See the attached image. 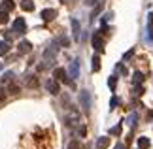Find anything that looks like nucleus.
Masks as SVG:
<instances>
[{
    "label": "nucleus",
    "mask_w": 153,
    "mask_h": 149,
    "mask_svg": "<svg viewBox=\"0 0 153 149\" xmlns=\"http://www.w3.org/2000/svg\"><path fill=\"white\" fill-rule=\"evenodd\" d=\"M79 102H81V108H83L85 113L91 111V93L89 91H81L79 93Z\"/></svg>",
    "instance_id": "obj_1"
},
{
    "label": "nucleus",
    "mask_w": 153,
    "mask_h": 149,
    "mask_svg": "<svg viewBox=\"0 0 153 149\" xmlns=\"http://www.w3.org/2000/svg\"><path fill=\"white\" fill-rule=\"evenodd\" d=\"M11 32H17V34H25L27 32V23L23 17H17V19L13 21V30Z\"/></svg>",
    "instance_id": "obj_2"
},
{
    "label": "nucleus",
    "mask_w": 153,
    "mask_h": 149,
    "mask_svg": "<svg viewBox=\"0 0 153 149\" xmlns=\"http://www.w3.org/2000/svg\"><path fill=\"white\" fill-rule=\"evenodd\" d=\"M53 79H57V81H64V83H70V79L66 77V72H64V68H55V70H53Z\"/></svg>",
    "instance_id": "obj_3"
},
{
    "label": "nucleus",
    "mask_w": 153,
    "mask_h": 149,
    "mask_svg": "<svg viewBox=\"0 0 153 149\" xmlns=\"http://www.w3.org/2000/svg\"><path fill=\"white\" fill-rule=\"evenodd\" d=\"M45 89H48L51 94H59V93H61V87H59V81H57V79H48V83H45Z\"/></svg>",
    "instance_id": "obj_4"
},
{
    "label": "nucleus",
    "mask_w": 153,
    "mask_h": 149,
    "mask_svg": "<svg viewBox=\"0 0 153 149\" xmlns=\"http://www.w3.org/2000/svg\"><path fill=\"white\" fill-rule=\"evenodd\" d=\"M93 47H95L97 51H102V49H104V42H102V36H100L98 32L93 36Z\"/></svg>",
    "instance_id": "obj_5"
},
{
    "label": "nucleus",
    "mask_w": 153,
    "mask_h": 149,
    "mask_svg": "<svg viewBox=\"0 0 153 149\" xmlns=\"http://www.w3.org/2000/svg\"><path fill=\"white\" fill-rule=\"evenodd\" d=\"M55 17H57V11H55V10H49V8H48V10L42 11V19H44V21H53Z\"/></svg>",
    "instance_id": "obj_6"
},
{
    "label": "nucleus",
    "mask_w": 153,
    "mask_h": 149,
    "mask_svg": "<svg viewBox=\"0 0 153 149\" xmlns=\"http://www.w3.org/2000/svg\"><path fill=\"white\" fill-rule=\"evenodd\" d=\"M70 25H72V36H74V40H79V21L72 19Z\"/></svg>",
    "instance_id": "obj_7"
},
{
    "label": "nucleus",
    "mask_w": 153,
    "mask_h": 149,
    "mask_svg": "<svg viewBox=\"0 0 153 149\" xmlns=\"http://www.w3.org/2000/svg\"><path fill=\"white\" fill-rule=\"evenodd\" d=\"M148 40L153 42V13H148Z\"/></svg>",
    "instance_id": "obj_8"
},
{
    "label": "nucleus",
    "mask_w": 153,
    "mask_h": 149,
    "mask_svg": "<svg viewBox=\"0 0 153 149\" xmlns=\"http://www.w3.org/2000/svg\"><path fill=\"white\" fill-rule=\"evenodd\" d=\"M68 72H70V77H78L79 76V62L74 61L72 64H70V70H68Z\"/></svg>",
    "instance_id": "obj_9"
},
{
    "label": "nucleus",
    "mask_w": 153,
    "mask_h": 149,
    "mask_svg": "<svg viewBox=\"0 0 153 149\" xmlns=\"http://www.w3.org/2000/svg\"><path fill=\"white\" fill-rule=\"evenodd\" d=\"M151 145L149 138H146V136H142V138H138V149H148Z\"/></svg>",
    "instance_id": "obj_10"
},
{
    "label": "nucleus",
    "mask_w": 153,
    "mask_h": 149,
    "mask_svg": "<svg viewBox=\"0 0 153 149\" xmlns=\"http://www.w3.org/2000/svg\"><path fill=\"white\" fill-rule=\"evenodd\" d=\"M108 145H110V138H106V136L98 138V142H97V149H106Z\"/></svg>",
    "instance_id": "obj_11"
},
{
    "label": "nucleus",
    "mask_w": 153,
    "mask_h": 149,
    "mask_svg": "<svg viewBox=\"0 0 153 149\" xmlns=\"http://www.w3.org/2000/svg\"><path fill=\"white\" fill-rule=\"evenodd\" d=\"M32 49V45H30V42H27V40H23L21 44H19V53H28Z\"/></svg>",
    "instance_id": "obj_12"
},
{
    "label": "nucleus",
    "mask_w": 153,
    "mask_h": 149,
    "mask_svg": "<svg viewBox=\"0 0 153 149\" xmlns=\"http://www.w3.org/2000/svg\"><path fill=\"white\" fill-rule=\"evenodd\" d=\"M13 8H15L13 0H2V11H11Z\"/></svg>",
    "instance_id": "obj_13"
},
{
    "label": "nucleus",
    "mask_w": 153,
    "mask_h": 149,
    "mask_svg": "<svg viewBox=\"0 0 153 149\" xmlns=\"http://www.w3.org/2000/svg\"><path fill=\"white\" fill-rule=\"evenodd\" d=\"M21 8L25 11H32L34 10V2L32 0H21Z\"/></svg>",
    "instance_id": "obj_14"
},
{
    "label": "nucleus",
    "mask_w": 153,
    "mask_h": 149,
    "mask_svg": "<svg viewBox=\"0 0 153 149\" xmlns=\"http://www.w3.org/2000/svg\"><path fill=\"white\" fill-rule=\"evenodd\" d=\"M142 81H144V74L142 72H134L132 74V83H134V85H140Z\"/></svg>",
    "instance_id": "obj_15"
},
{
    "label": "nucleus",
    "mask_w": 153,
    "mask_h": 149,
    "mask_svg": "<svg viewBox=\"0 0 153 149\" xmlns=\"http://www.w3.org/2000/svg\"><path fill=\"white\" fill-rule=\"evenodd\" d=\"M8 51H10V44L8 42H0V57L8 55Z\"/></svg>",
    "instance_id": "obj_16"
},
{
    "label": "nucleus",
    "mask_w": 153,
    "mask_h": 149,
    "mask_svg": "<svg viewBox=\"0 0 153 149\" xmlns=\"http://www.w3.org/2000/svg\"><path fill=\"white\" fill-rule=\"evenodd\" d=\"M57 51H59L57 47H51V49H45V51H44V57H45V59H53V57L57 55Z\"/></svg>",
    "instance_id": "obj_17"
},
{
    "label": "nucleus",
    "mask_w": 153,
    "mask_h": 149,
    "mask_svg": "<svg viewBox=\"0 0 153 149\" xmlns=\"http://www.w3.org/2000/svg\"><path fill=\"white\" fill-rule=\"evenodd\" d=\"M93 70H95V72L100 70V57H98V55L93 57Z\"/></svg>",
    "instance_id": "obj_18"
},
{
    "label": "nucleus",
    "mask_w": 153,
    "mask_h": 149,
    "mask_svg": "<svg viewBox=\"0 0 153 149\" xmlns=\"http://www.w3.org/2000/svg\"><path fill=\"white\" fill-rule=\"evenodd\" d=\"M8 21H10V17H8V11H0V25H6Z\"/></svg>",
    "instance_id": "obj_19"
},
{
    "label": "nucleus",
    "mask_w": 153,
    "mask_h": 149,
    "mask_svg": "<svg viewBox=\"0 0 153 149\" xmlns=\"http://www.w3.org/2000/svg\"><path fill=\"white\" fill-rule=\"evenodd\" d=\"M110 134H111V136H119V134H121V125L111 127V128H110Z\"/></svg>",
    "instance_id": "obj_20"
},
{
    "label": "nucleus",
    "mask_w": 153,
    "mask_h": 149,
    "mask_svg": "<svg viewBox=\"0 0 153 149\" xmlns=\"http://www.w3.org/2000/svg\"><path fill=\"white\" fill-rule=\"evenodd\" d=\"M115 83H117V77H115V76H111L110 79H108V87L111 89V91H115Z\"/></svg>",
    "instance_id": "obj_21"
},
{
    "label": "nucleus",
    "mask_w": 153,
    "mask_h": 149,
    "mask_svg": "<svg viewBox=\"0 0 153 149\" xmlns=\"http://www.w3.org/2000/svg\"><path fill=\"white\" fill-rule=\"evenodd\" d=\"M27 85H28V87H36V85H38V79H36L34 76H30V77H28V81H27Z\"/></svg>",
    "instance_id": "obj_22"
},
{
    "label": "nucleus",
    "mask_w": 153,
    "mask_h": 149,
    "mask_svg": "<svg viewBox=\"0 0 153 149\" xmlns=\"http://www.w3.org/2000/svg\"><path fill=\"white\" fill-rule=\"evenodd\" d=\"M136 119H138V115H136V113H132V115L128 117V125H131V127H134V125H136Z\"/></svg>",
    "instance_id": "obj_23"
},
{
    "label": "nucleus",
    "mask_w": 153,
    "mask_h": 149,
    "mask_svg": "<svg viewBox=\"0 0 153 149\" xmlns=\"http://www.w3.org/2000/svg\"><path fill=\"white\" fill-rule=\"evenodd\" d=\"M68 149H79V142H78V140L70 142V145H68Z\"/></svg>",
    "instance_id": "obj_24"
},
{
    "label": "nucleus",
    "mask_w": 153,
    "mask_h": 149,
    "mask_svg": "<svg viewBox=\"0 0 153 149\" xmlns=\"http://www.w3.org/2000/svg\"><path fill=\"white\" fill-rule=\"evenodd\" d=\"M117 104H119V98H117V96H111V100H110V106H111V108H115Z\"/></svg>",
    "instance_id": "obj_25"
},
{
    "label": "nucleus",
    "mask_w": 153,
    "mask_h": 149,
    "mask_svg": "<svg viewBox=\"0 0 153 149\" xmlns=\"http://www.w3.org/2000/svg\"><path fill=\"white\" fill-rule=\"evenodd\" d=\"M117 72H119V74H127V68L123 66V64H117Z\"/></svg>",
    "instance_id": "obj_26"
},
{
    "label": "nucleus",
    "mask_w": 153,
    "mask_h": 149,
    "mask_svg": "<svg viewBox=\"0 0 153 149\" xmlns=\"http://www.w3.org/2000/svg\"><path fill=\"white\" fill-rule=\"evenodd\" d=\"M11 77H13V74H10V72H8V74H6V76H2V81H10Z\"/></svg>",
    "instance_id": "obj_27"
},
{
    "label": "nucleus",
    "mask_w": 153,
    "mask_h": 149,
    "mask_svg": "<svg viewBox=\"0 0 153 149\" xmlns=\"http://www.w3.org/2000/svg\"><path fill=\"white\" fill-rule=\"evenodd\" d=\"M17 91H19V89H17V85H10V93H13V94H15Z\"/></svg>",
    "instance_id": "obj_28"
},
{
    "label": "nucleus",
    "mask_w": 153,
    "mask_h": 149,
    "mask_svg": "<svg viewBox=\"0 0 153 149\" xmlns=\"http://www.w3.org/2000/svg\"><path fill=\"white\" fill-rule=\"evenodd\" d=\"M59 42H61V44H62V45H68V44H70V42H68V38H64V36H62L61 40H59Z\"/></svg>",
    "instance_id": "obj_29"
},
{
    "label": "nucleus",
    "mask_w": 153,
    "mask_h": 149,
    "mask_svg": "<svg viewBox=\"0 0 153 149\" xmlns=\"http://www.w3.org/2000/svg\"><path fill=\"white\" fill-rule=\"evenodd\" d=\"M79 134H81V136H85V134H87V130H85V127H81V128H79Z\"/></svg>",
    "instance_id": "obj_30"
},
{
    "label": "nucleus",
    "mask_w": 153,
    "mask_h": 149,
    "mask_svg": "<svg viewBox=\"0 0 153 149\" xmlns=\"http://www.w3.org/2000/svg\"><path fill=\"white\" fill-rule=\"evenodd\" d=\"M114 149H125V144H117V145H115Z\"/></svg>",
    "instance_id": "obj_31"
},
{
    "label": "nucleus",
    "mask_w": 153,
    "mask_h": 149,
    "mask_svg": "<svg viewBox=\"0 0 153 149\" xmlns=\"http://www.w3.org/2000/svg\"><path fill=\"white\" fill-rule=\"evenodd\" d=\"M2 100H4V91L0 89V102H2Z\"/></svg>",
    "instance_id": "obj_32"
},
{
    "label": "nucleus",
    "mask_w": 153,
    "mask_h": 149,
    "mask_svg": "<svg viewBox=\"0 0 153 149\" xmlns=\"http://www.w3.org/2000/svg\"><path fill=\"white\" fill-rule=\"evenodd\" d=\"M89 2H91V4H93V2H95V0H89Z\"/></svg>",
    "instance_id": "obj_33"
}]
</instances>
